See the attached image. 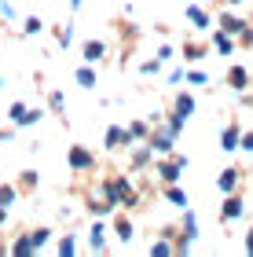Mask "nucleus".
Segmentation results:
<instances>
[{"mask_svg": "<svg viewBox=\"0 0 253 257\" xmlns=\"http://www.w3.org/2000/svg\"><path fill=\"white\" fill-rule=\"evenodd\" d=\"M249 253H253V235H249Z\"/></svg>", "mask_w": 253, "mask_h": 257, "instance_id": "f03ea898", "label": "nucleus"}, {"mask_svg": "<svg viewBox=\"0 0 253 257\" xmlns=\"http://www.w3.org/2000/svg\"><path fill=\"white\" fill-rule=\"evenodd\" d=\"M88 162H92V158L85 155V151H74V166H88Z\"/></svg>", "mask_w": 253, "mask_h": 257, "instance_id": "f257e3e1", "label": "nucleus"}]
</instances>
